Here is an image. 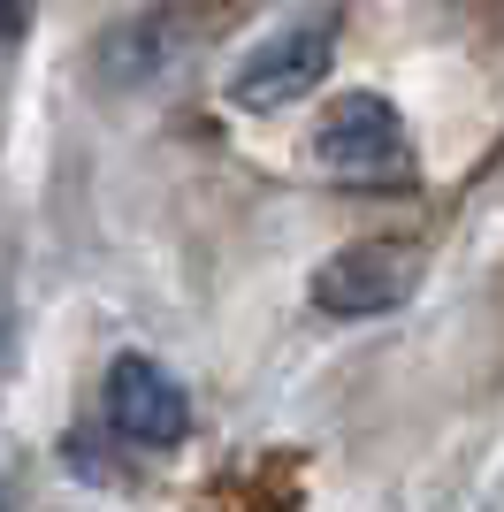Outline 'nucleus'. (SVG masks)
I'll return each mask as SVG.
<instances>
[{
	"label": "nucleus",
	"mask_w": 504,
	"mask_h": 512,
	"mask_svg": "<svg viewBox=\"0 0 504 512\" xmlns=\"http://www.w3.org/2000/svg\"><path fill=\"white\" fill-rule=\"evenodd\" d=\"M336 39H344V8H336V0H321V8H306V16H291V23H275L268 39L230 69L222 100H230L237 115H275V107L306 100V92L329 77Z\"/></svg>",
	"instance_id": "2"
},
{
	"label": "nucleus",
	"mask_w": 504,
	"mask_h": 512,
	"mask_svg": "<svg viewBox=\"0 0 504 512\" xmlns=\"http://www.w3.org/2000/svg\"><path fill=\"white\" fill-rule=\"evenodd\" d=\"M31 39V0H8V54Z\"/></svg>",
	"instance_id": "6"
},
{
	"label": "nucleus",
	"mask_w": 504,
	"mask_h": 512,
	"mask_svg": "<svg viewBox=\"0 0 504 512\" xmlns=\"http://www.w3.org/2000/svg\"><path fill=\"white\" fill-rule=\"evenodd\" d=\"M306 161L329 184H359V192H405V184H420L413 130H405V115L382 92H344V100L321 107L314 138H306Z\"/></svg>",
	"instance_id": "1"
},
{
	"label": "nucleus",
	"mask_w": 504,
	"mask_h": 512,
	"mask_svg": "<svg viewBox=\"0 0 504 512\" xmlns=\"http://www.w3.org/2000/svg\"><path fill=\"white\" fill-rule=\"evenodd\" d=\"M100 398H107V428L130 436V444H146V451H168L191 436V390L161 360H146V352H115Z\"/></svg>",
	"instance_id": "4"
},
{
	"label": "nucleus",
	"mask_w": 504,
	"mask_h": 512,
	"mask_svg": "<svg viewBox=\"0 0 504 512\" xmlns=\"http://www.w3.org/2000/svg\"><path fill=\"white\" fill-rule=\"evenodd\" d=\"M413 283H420L413 245H398V237H359V245H336V253L314 268L306 299H314L329 321H375V314H390V306L413 299Z\"/></svg>",
	"instance_id": "3"
},
{
	"label": "nucleus",
	"mask_w": 504,
	"mask_h": 512,
	"mask_svg": "<svg viewBox=\"0 0 504 512\" xmlns=\"http://www.w3.org/2000/svg\"><path fill=\"white\" fill-rule=\"evenodd\" d=\"M184 54H191V8H153V16H130L123 31H107L100 77L107 85H153Z\"/></svg>",
	"instance_id": "5"
}]
</instances>
